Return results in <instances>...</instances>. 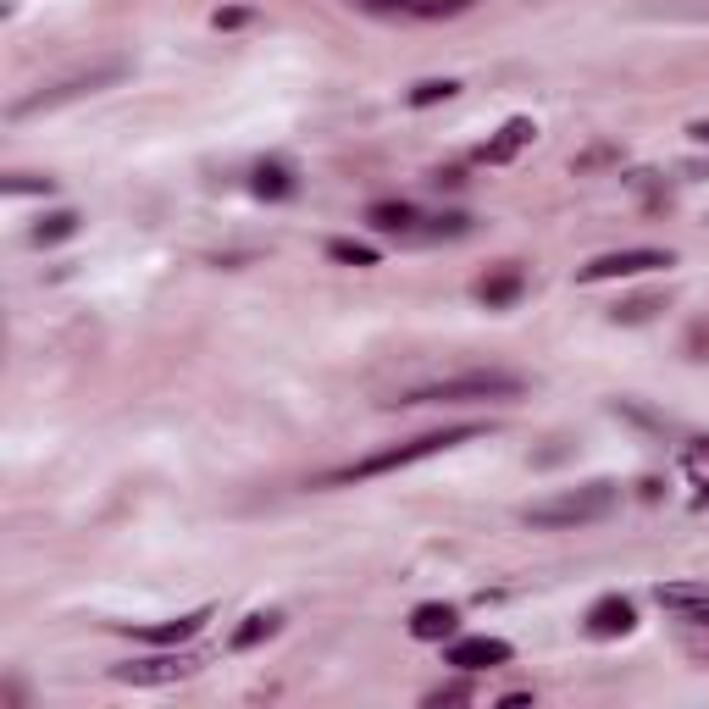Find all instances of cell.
Here are the masks:
<instances>
[{
    "instance_id": "603a6c76",
    "label": "cell",
    "mask_w": 709,
    "mask_h": 709,
    "mask_svg": "<svg viewBox=\"0 0 709 709\" xmlns=\"http://www.w3.org/2000/svg\"><path fill=\"white\" fill-rule=\"evenodd\" d=\"M250 23V12L244 6H228V12H217V28H244Z\"/></svg>"
},
{
    "instance_id": "2e32d148",
    "label": "cell",
    "mask_w": 709,
    "mask_h": 709,
    "mask_svg": "<svg viewBox=\"0 0 709 709\" xmlns=\"http://www.w3.org/2000/svg\"><path fill=\"white\" fill-rule=\"evenodd\" d=\"M255 194H261V200H289L294 172L283 167V161H261V167H255Z\"/></svg>"
},
{
    "instance_id": "6da1fadb",
    "label": "cell",
    "mask_w": 709,
    "mask_h": 709,
    "mask_svg": "<svg viewBox=\"0 0 709 709\" xmlns=\"http://www.w3.org/2000/svg\"><path fill=\"white\" fill-rule=\"evenodd\" d=\"M471 438H482L477 421H466V427H438V433H421V438H405V444H388V449H377V455H366V460H349V466L327 471L322 488H338V482H372V477H388V471H405V466H416V460H427V455H444V449L471 444Z\"/></svg>"
},
{
    "instance_id": "4fadbf2b",
    "label": "cell",
    "mask_w": 709,
    "mask_h": 709,
    "mask_svg": "<svg viewBox=\"0 0 709 709\" xmlns=\"http://www.w3.org/2000/svg\"><path fill=\"white\" fill-rule=\"evenodd\" d=\"M277 632H283V615H277V610L244 615V626H233V649H239V654H250V649H261V643H272Z\"/></svg>"
},
{
    "instance_id": "52a82bcc",
    "label": "cell",
    "mask_w": 709,
    "mask_h": 709,
    "mask_svg": "<svg viewBox=\"0 0 709 709\" xmlns=\"http://www.w3.org/2000/svg\"><path fill=\"white\" fill-rule=\"evenodd\" d=\"M505 660H510L505 637H460V643H449V665L455 671H488V665H505Z\"/></svg>"
},
{
    "instance_id": "44dd1931",
    "label": "cell",
    "mask_w": 709,
    "mask_h": 709,
    "mask_svg": "<svg viewBox=\"0 0 709 709\" xmlns=\"http://www.w3.org/2000/svg\"><path fill=\"white\" fill-rule=\"evenodd\" d=\"M355 6H366L377 17H410V0H355Z\"/></svg>"
},
{
    "instance_id": "5b68a950",
    "label": "cell",
    "mask_w": 709,
    "mask_h": 709,
    "mask_svg": "<svg viewBox=\"0 0 709 709\" xmlns=\"http://www.w3.org/2000/svg\"><path fill=\"white\" fill-rule=\"evenodd\" d=\"M200 665L189 654H156V660H133V665H111V682H128V687H172V682H189Z\"/></svg>"
},
{
    "instance_id": "9c48e42d",
    "label": "cell",
    "mask_w": 709,
    "mask_h": 709,
    "mask_svg": "<svg viewBox=\"0 0 709 709\" xmlns=\"http://www.w3.org/2000/svg\"><path fill=\"white\" fill-rule=\"evenodd\" d=\"M211 621V610H189L178 615V621H161V626H139V643H150V649H178V643H189V637H200V626Z\"/></svg>"
},
{
    "instance_id": "30bf717a",
    "label": "cell",
    "mask_w": 709,
    "mask_h": 709,
    "mask_svg": "<svg viewBox=\"0 0 709 709\" xmlns=\"http://www.w3.org/2000/svg\"><path fill=\"white\" fill-rule=\"evenodd\" d=\"M532 133H538V128H532L527 117H510L505 128H499V139H488V145L477 150V161H488V167H505V161H516L521 145H532Z\"/></svg>"
},
{
    "instance_id": "ba28073f",
    "label": "cell",
    "mask_w": 709,
    "mask_h": 709,
    "mask_svg": "<svg viewBox=\"0 0 709 709\" xmlns=\"http://www.w3.org/2000/svg\"><path fill=\"white\" fill-rule=\"evenodd\" d=\"M632 626H637V610H632V599H621V593H604V599L588 610V632L593 637H626Z\"/></svg>"
},
{
    "instance_id": "8fae6325",
    "label": "cell",
    "mask_w": 709,
    "mask_h": 709,
    "mask_svg": "<svg viewBox=\"0 0 709 709\" xmlns=\"http://www.w3.org/2000/svg\"><path fill=\"white\" fill-rule=\"evenodd\" d=\"M521 289H527V277H521L516 266H499V272H488L477 283V300L488 305V311H510V305L521 300Z\"/></svg>"
},
{
    "instance_id": "277c9868",
    "label": "cell",
    "mask_w": 709,
    "mask_h": 709,
    "mask_svg": "<svg viewBox=\"0 0 709 709\" xmlns=\"http://www.w3.org/2000/svg\"><path fill=\"white\" fill-rule=\"evenodd\" d=\"M676 255L671 250H615V255H599V261L577 266V283H610V277H643V272H660L671 266Z\"/></svg>"
},
{
    "instance_id": "cb8c5ba5",
    "label": "cell",
    "mask_w": 709,
    "mask_h": 709,
    "mask_svg": "<svg viewBox=\"0 0 709 709\" xmlns=\"http://www.w3.org/2000/svg\"><path fill=\"white\" fill-rule=\"evenodd\" d=\"M687 133H693L698 145H709V122H693V128H687Z\"/></svg>"
},
{
    "instance_id": "ac0fdd59",
    "label": "cell",
    "mask_w": 709,
    "mask_h": 709,
    "mask_svg": "<svg viewBox=\"0 0 709 709\" xmlns=\"http://www.w3.org/2000/svg\"><path fill=\"white\" fill-rule=\"evenodd\" d=\"M455 95H460L455 78H427V84L410 89V106H438V100H455Z\"/></svg>"
},
{
    "instance_id": "3957f363",
    "label": "cell",
    "mask_w": 709,
    "mask_h": 709,
    "mask_svg": "<svg viewBox=\"0 0 709 709\" xmlns=\"http://www.w3.org/2000/svg\"><path fill=\"white\" fill-rule=\"evenodd\" d=\"M621 499L615 482H582V488H565L554 499H538V505L521 510V521L538 532H571V527H588V521H604Z\"/></svg>"
},
{
    "instance_id": "7402d4cb",
    "label": "cell",
    "mask_w": 709,
    "mask_h": 709,
    "mask_svg": "<svg viewBox=\"0 0 709 709\" xmlns=\"http://www.w3.org/2000/svg\"><path fill=\"white\" fill-rule=\"evenodd\" d=\"M50 178H6V194H50Z\"/></svg>"
},
{
    "instance_id": "7a4b0ae2",
    "label": "cell",
    "mask_w": 709,
    "mask_h": 709,
    "mask_svg": "<svg viewBox=\"0 0 709 709\" xmlns=\"http://www.w3.org/2000/svg\"><path fill=\"white\" fill-rule=\"evenodd\" d=\"M521 377L516 372H499V366H477V372H455V377H438V383H421L410 394L388 399L394 410H421V405H471V399H516L521 394Z\"/></svg>"
},
{
    "instance_id": "d6986e66",
    "label": "cell",
    "mask_w": 709,
    "mask_h": 709,
    "mask_svg": "<svg viewBox=\"0 0 709 709\" xmlns=\"http://www.w3.org/2000/svg\"><path fill=\"white\" fill-rule=\"evenodd\" d=\"M327 255L344 261V266H377V250H372V244H355V239H333V244H327Z\"/></svg>"
},
{
    "instance_id": "5bb4252c",
    "label": "cell",
    "mask_w": 709,
    "mask_h": 709,
    "mask_svg": "<svg viewBox=\"0 0 709 709\" xmlns=\"http://www.w3.org/2000/svg\"><path fill=\"white\" fill-rule=\"evenodd\" d=\"M366 222H372L377 233H416V205L377 200V205H366Z\"/></svg>"
},
{
    "instance_id": "e0dca14e",
    "label": "cell",
    "mask_w": 709,
    "mask_h": 709,
    "mask_svg": "<svg viewBox=\"0 0 709 709\" xmlns=\"http://www.w3.org/2000/svg\"><path fill=\"white\" fill-rule=\"evenodd\" d=\"M73 233H78V211H50V217H39L34 244L45 250V244H61V239H73Z\"/></svg>"
},
{
    "instance_id": "ffe728a7",
    "label": "cell",
    "mask_w": 709,
    "mask_h": 709,
    "mask_svg": "<svg viewBox=\"0 0 709 709\" xmlns=\"http://www.w3.org/2000/svg\"><path fill=\"white\" fill-rule=\"evenodd\" d=\"M471 0H410V17H455Z\"/></svg>"
},
{
    "instance_id": "7c38bea8",
    "label": "cell",
    "mask_w": 709,
    "mask_h": 709,
    "mask_svg": "<svg viewBox=\"0 0 709 709\" xmlns=\"http://www.w3.org/2000/svg\"><path fill=\"white\" fill-rule=\"evenodd\" d=\"M455 626H460L455 604H416V615H410V637H421V643H444Z\"/></svg>"
},
{
    "instance_id": "9a60e30c",
    "label": "cell",
    "mask_w": 709,
    "mask_h": 709,
    "mask_svg": "<svg viewBox=\"0 0 709 709\" xmlns=\"http://www.w3.org/2000/svg\"><path fill=\"white\" fill-rule=\"evenodd\" d=\"M654 599H660L665 610H676V615H693V610H704V604H709V588H698V582H665Z\"/></svg>"
},
{
    "instance_id": "d4e9b609",
    "label": "cell",
    "mask_w": 709,
    "mask_h": 709,
    "mask_svg": "<svg viewBox=\"0 0 709 709\" xmlns=\"http://www.w3.org/2000/svg\"><path fill=\"white\" fill-rule=\"evenodd\" d=\"M698 460H709V438H698Z\"/></svg>"
},
{
    "instance_id": "8992f818",
    "label": "cell",
    "mask_w": 709,
    "mask_h": 709,
    "mask_svg": "<svg viewBox=\"0 0 709 709\" xmlns=\"http://www.w3.org/2000/svg\"><path fill=\"white\" fill-rule=\"evenodd\" d=\"M111 78H122V67H100V73H89V78H67V84H56V89H39V95L17 100L12 117H34V111L61 106V100H73V95H95V89H100V84H111Z\"/></svg>"
}]
</instances>
